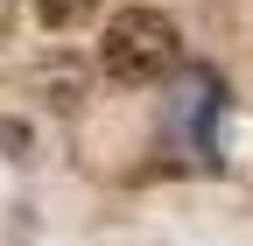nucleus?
<instances>
[{"mask_svg": "<svg viewBox=\"0 0 253 246\" xmlns=\"http://www.w3.org/2000/svg\"><path fill=\"white\" fill-rule=\"evenodd\" d=\"M176 56H183V42H176V21L162 7H120L106 21V71L120 84H155Z\"/></svg>", "mask_w": 253, "mask_h": 246, "instance_id": "f257e3e1", "label": "nucleus"}, {"mask_svg": "<svg viewBox=\"0 0 253 246\" xmlns=\"http://www.w3.org/2000/svg\"><path fill=\"white\" fill-rule=\"evenodd\" d=\"M91 7H99V0H36V14H42L49 28H78Z\"/></svg>", "mask_w": 253, "mask_h": 246, "instance_id": "f03ea898", "label": "nucleus"}, {"mask_svg": "<svg viewBox=\"0 0 253 246\" xmlns=\"http://www.w3.org/2000/svg\"><path fill=\"white\" fill-rule=\"evenodd\" d=\"M0 28H7V0H0Z\"/></svg>", "mask_w": 253, "mask_h": 246, "instance_id": "7ed1b4c3", "label": "nucleus"}]
</instances>
